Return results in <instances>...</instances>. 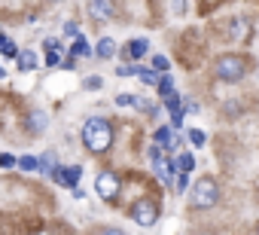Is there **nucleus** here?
I'll return each mask as SVG.
<instances>
[{"mask_svg": "<svg viewBox=\"0 0 259 235\" xmlns=\"http://www.w3.org/2000/svg\"><path fill=\"white\" fill-rule=\"evenodd\" d=\"M82 144L92 150V153H104L110 144H113V129H110V123L107 120H89L85 126H82Z\"/></svg>", "mask_w": 259, "mask_h": 235, "instance_id": "obj_1", "label": "nucleus"}, {"mask_svg": "<svg viewBox=\"0 0 259 235\" xmlns=\"http://www.w3.org/2000/svg\"><path fill=\"white\" fill-rule=\"evenodd\" d=\"M217 199H220V189H217V183H213L210 177L198 180V183L192 186V195H189L192 208H213V205H217Z\"/></svg>", "mask_w": 259, "mask_h": 235, "instance_id": "obj_2", "label": "nucleus"}, {"mask_svg": "<svg viewBox=\"0 0 259 235\" xmlns=\"http://www.w3.org/2000/svg\"><path fill=\"white\" fill-rule=\"evenodd\" d=\"M244 58H238V55H223L220 61H217V76L223 80V83H238L241 76H244Z\"/></svg>", "mask_w": 259, "mask_h": 235, "instance_id": "obj_3", "label": "nucleus"}, {"mask_svg": "<svg viewBox=\"0 0 259 235\" xmlns=\"http://www.w3.org/2000/svg\"><path fill=\"white\" fill-rule=\"evenodd\" d=\"M132 217H135L141 226H153V223L159 220V205L150 202V199H141V202L132 205Z\"/></svg>", "mask_w": 259, "mask_h": 235, "instance_id": "obj_4", "label": "nucleus"}, {"mask_svg": "<svg viewBox=\"0 0 259 235\" xmlns=\"http://www.w3.org/2000/svg\"><path fill=\"white\" fill-rule=\"evenodd\" d=\"M95 186H98V192H101L104 199H116V195H119V177H116L113 171H104V174H98Z\"/></svg>", "mask_w": 259, "mask_h": 235, "instance_id": "obj_5", "label": "nucleus"}, {"mask_svg": "<svg viewBox=\"0 0 259 235\" xmlns=\"http://www.w3.org/2000/svg\"><path fill=\"white\" fill-rule=\"evenodd\" d=\"M89 13H92L95 22H110L113 19V4H110V0H92Z\"/></svg>", "mask_w": 259, "mask_h": 235, "instance_id": "obj_6", "label": "nucleus"}, {"mask_svg": "<svg viewBox=\"0 0 259 235\" xmlns=\"http://www.w3.org/2000/svg\"><path fill=\"white\" fill-rule=\"evenodd\" d=\"M79 174H82V168H79V165H70V168H64V171H61V168H58V171H52V177H55L58 183H64V186H70V189L76 186V180H79Z\"/></svg>", "mask_w": 259, "mask_h": 235, "instance_id": "obj_7", "label": "nucleus"}, {"mask_svg": "<svg viewBox=\"0 0 259 235\" xmlns=\"http://www.w3.org/2000/svg\"><path fill=\"white\" fill-rule=\"evenodd\" d=\"M165 107H168V113H171V126L180 129V126H183V101H180L177 95H171V98H165Z\"/></svg>", "mask_w": 259, "mask_h": 235, "instance_id": "obj_8", "label": "nucleus"}, {"mask_svg": "<svg viewBox=\"0 0 259 235\" xmlns=\"http://www.w3.org/2000/svg\"><path fill=\"white\" fill-rule=\"evenodd\" d=\"M153 162H156V174L168 183V180H171V174H174V165H171L165 156H159V159H153Z\"/></svg>", "mask_w": 259, "mask_h": 235, "instance_id": "obj_9", "label": "nucleus"}, {"mask_svg": "<svg viewBox=\"0 0 259 235\" xmlns=\"http://www.w3.org/2000/svg\"><path fill=\"white\" fill-rule=\"evenodd\" d=\"M147 49H150V43H147L144 37H138V40L128 43V55H132V58H144V55H147Z\"/></svg>", "mask_w": 259, "mask_h": 235, "instance_id": "obj_10", "label": "nucleus"}, {"mask_svg": "<svg viewBox=\"0 0 259 235\" xmlns=\"http://www.w3.org/2000/svg\"><path fill=\"white\" fill-rule=\"evenodd\" d=\"M34 67H37V52H31V49L19 52V70H34Z\"/></svg>", "mask_w": 259, "mask_h": 235, "instance_id": "obj_11", "label": "nucleus"}, {"mask_svg": "<svg viewBox=\"0 0 259 235\" xmlns=\"http://www.w3.org/2000/svg\"><path fill=\"white\" fill-rule=\"evenodd\" d=\"M156 141H159V147H162V150H174V147H177V141H174L171 129H159V132H156Z\"/></svg>", "mask_w": 259, "mask_h": 235, "instance_id": "obj_12", "label": "nucleus"}, {"mask_svg": "<svg viewBox=\"0 0 259 235\" xmlns=\"http://www.w3.org/2000/svg\"><path fill=\"white\" fill-rule=\"evenodd\" d=\"M138 76H141V83H147V86H159V70H156V67H138Z\"/></svg>", "mask_w": 259, "mask_h": 235, "instance_id": "obj_13", "label": "nucleus"}, {"mask_svg": "<svg viewBox=\"0 0 259 235\" xmlns=\"http://www.w3.org/2000/svg\"><path fill=\"white\" fill-rule=\"evenodd\" d=\"M116 104H119V107H141V110H150V104H144V101L135 98V95H119Z\"/></svg>", "mask_w": 259, "mask_h": 235, "instance_id": "obj_14", "label": "nucleus"}, {"mask_svg": "<svg viewBox=\"0 0 259 235\" xmlns=\"http://www.w3.org/2000/svg\"><path fill=\"white\" fill-rule=\"evenodd\" d=\"M95 52H98L101 58H113V55H116V43H113L110 37H104V40L98 43V49H95Z\"/></svg>", "mask_w": 259, "mask_h": 235, "instance_id": "obj_15", "label": "nucleus"}, {"mask_svg": "<svg viewBox=\"0 0 259 235\" xmlns=\"http://www.w3.org/2000/svg\"><path fill=\"white\" fill-rule=\"evenodd\" d=\"M195 168V159L189 156V153H183V156H177V162H174V171L180 174V171H192Z\"/></svg>", "mask_w": 259, "mask_h": 235, "instance_id": "obj_16", "label": "nucleus"}, {"mask_svg": "<svg viewBox=\"0 0 259 235\" xmlns=\"http://www.w3.org/2000/svg\"><path fill=\"white\" fill-rule=\"evenodd\" d=\"M159 92H162V98H171V95H174V80H171L168 73L159 76Z\"/></svg>", "mask_w": 259, "mask_h": 235, "instance_id": "obj_17", "label": "nucleus"}, {"mask_svg": "<svg viewBox=\"0 0 259 235\" xmlns=\"http://www.w3.org/2000/svg\"><path fill=\"white\" fill-rule=\"evenodd\" d=\"M73 55H92L89 40H85V37H79V34H76V40H73Z\"/></svg>", "mask_w": 259, "mask_h": 235, "instance_id": "obj_18", "label": "nucleus"}, {"mask_svg": "<svg viewBox=\"0 0 259 235\" xmlns=\"http://www.w3.org/2000/svg\"><path fill=\"white\" fill-rule=\"evenodd\" d=\"M19 165H22V171H37V168H40V159H34V156H22Z\"/></svg>", "mask_w": 259, "mask_h": 235, "instance_id": "obj_19", "label": "nucleus"}, {"mask_svg": "<svg viewBox=\"0 0 259 235\" xmlns=\"http://www.w3.org/2000/svg\"><path fill=\"white\" fill-rule=\"evenodd\" d=\"M37 171L52 174V171H55V156H40V168H37Z\"/></svg>", "mask_w": 259, "mask_h": 235, "instance_id": "obj_20", "label": "nucleus"}, {"mask_svg": "<svg viewBox=\"0 0 259 235\" xmlns=\"http://www.w3.org/2000/svg\"><path fill=\"white\" fill-rule=\"evenodd\" d=\"M31 129H34V132H43V129H46V113H34V116H31Z\"/></svg>", "mask_w": 259, "mask_h": 235, "instance_id": "obj_21", "label": "nucleus"}, {"mask_svg": "<svg viewBox=\"0 0 259 235\" xmlns=\"http://www.w3.org/2000/svg\"><path fill=\"white\" fill-rule=\"evenodd\" d=\"M0 55H7V58H19V49H16V43L4 40V46H0Z\"/></svg>", "mask_w": 259, "mask_h": 235, "instance_id": "obj_22", "label": "nucleus"}, {"mask_svg": "<svg viewBox=\"0 0 259 235\" xmlns=\"http://www.w3.org/2000/svg\"><path fill=\"white\" fill-rule=\"evenodd\" d=\"M189 141H192L195 147H204V141H207V138H204V132H198V129H192V132H189Z\"/></svg>", "mask_w": 259, "mask_h": 235, "instance_id": "obj_23", "label": "nucleus"}, {"mask_svg": "<svg viewBox=\"0 0 259 235\" xmlns=\"http://www.w3.org/2000/svg\"><path fill=\"white\" fill-rule=\"evenodd\" d=\"M153 67H156L159 73H165V70H168V58H165V55H156V58H153Z\"/></svg>", "mask_w": 259, "mask_h": 235, "instance_id": "obj_24", "label": "nucleus"}, {"mask_svg": "<svg viewBox=\"0 0 259 235\" xmlns=\"http://www.w3.org/2000/svg\"><path fill=\"white\" fill-rule=\"evenodd\" d=\"M177 189H180V192L189 189V171H180V177H177Z\"/></svg>", "mask_w": 259, "mask_h": 235, "instance_id": "obj_25", "label": "nucleus"}, {"mask_svg": "<svg viewBox=\"0 0 259 235\" xmlns=\"http://www.w3.org/2000/svg\"><path fill=\"white\" fill-rule=\"evenodd\" d=\"M46 64H49V67H58V64H61V58H58V52H55V49L46 55Z\"/></svg>", "mask_w": 259, "mask_h": 235, "instance_id": "obj_26", "label": "nucleus"}, {"mask_svg": "<svg viewBox=\"0 0 259 235\" xmlns=\"http://www.w3.org/2000/svg\"><path fill=\"white\" fill-rule=\"evenodd\" d=\"M116 73H119V76H132V73H138V67H128V64H122Z\"/></svg>", "mask_w": 259, "mask_h": 235, "instance_id": "obj_27", "label": "nucleus"}, {"mask_svg": "<svg viewBox=\"0 0 259 235\" xmlns=\"http://www.w3.org/2000/svg\"><path fill=\"white\" fill-rule=\"evenodd\" d=\"M64 34H67V37H76V34H79V28H76V22H67V28H64Z\"/></svg>", "mask_w": 259, "mask_h": 235, "instance_id": "obj_28", "label": "nucleus"}, {"mask_svg": "<svg viewBox=\"0 0 259 235\" xmlns=\"http://www.w3.org/2000/svg\"><path fill=\"white\" fill-rule=\"evenodd\" d=\"M46 49H49V52H52V49H55V52H58V49H61V43H58V40H55V37H49V40H46Z\"/></svg>", "mask_w": 259, "mask_h": 235, "instance_id": "obj_29", "label": "nucleus"}, {"mask_svg": "<svg viewBox=\"0 0 259 235\" xmlns=\"http://www.w3.org/2000/svg\"><path fill=\"white\" fill-rule=\"evenodd\" d=\"M85 86H89V89H101V80H98V76H89Z\"/></svg>", "mask_w": 259, "mask_h": 235, "instance_id": "obj_30", "label": "nucleus"}, {"mask_svg": "<svg viewBox=\"0 0 259 235\" xmlns=\"http://www.w3.org/2000/svg\"><path fill=\"white\" fill-rule=\"evenodd\" d=\"M19 159H13V156H0V165H16Z\"/></svg>", "mask_w": 259, "mask_h": 235, "instance_id": "obj_31", "label": "nucleus"}, {"mask_svg": "<svg viewBox=\"0 0 259 235\" xmlns=\"http://www.w3.org/2000/svg\"><path fill=\"white\" fill-rule=\"evenodd\" d=\"M7 76V67H4V61H0V80H4Z\"/></svg>", "mask_w": 259, "mask_h": 235, "instance_id": "obj_32", "label": "nucleus"}, {"mask_svg": "<svg viewBox=\"0 0 259 235\" xmlns=\"http://www.w3.org/2000/svg\"><path fill=\"white\" fill-rule=\"evenodd\" d=\"M256 229H259V226H256Z\"/></svg>", "mask_w": 259, "mask_h": 235, "instance_id": "obj_33", "label": "nucleus"}]
</instances>
